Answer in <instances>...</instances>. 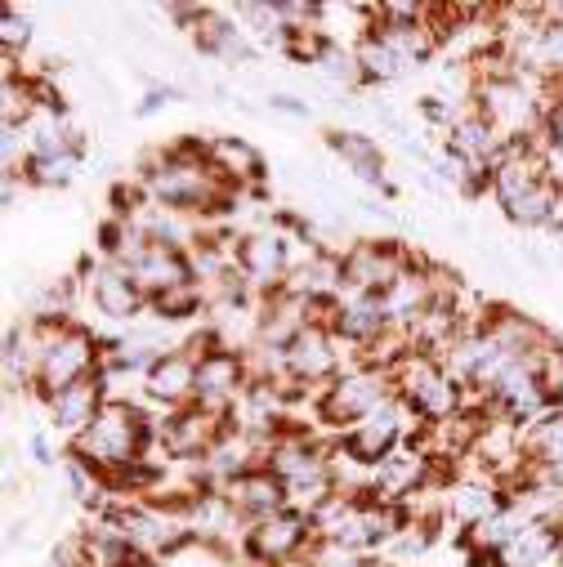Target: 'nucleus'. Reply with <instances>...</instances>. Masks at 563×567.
I'll return each mask as SVG.
<instances>
[{
    "label": "nucleus",
    "mask_w": 563,
    "mask_h": 567,
    "mask_svg": "<svg viewBox=\"0 0 563 567\" xmlns=\"http://www.w3.org/2000/svg\"><path fill=\"white\" fill-rule=\"evenodd\" d=\"M23 344L37 362V402L103 375V336L81 318L76 322L23 318Z\"/></svg>",
    "instance_id": "f257e3e1"
},
{
    "label": "nucleus",
    "mask_w": 563,
    "mask_h": 567,
    "mask_svg": "<svg viewBox=\"0 0 563 567\" xmlns=\"http://www.w3.org/2000/svg\"><path fill=\"white\" fill-rule=\"evenodd\" d=\"M157 420L162 415H149L139 402L130 398H108L99 420L90 430L63 447V456H76L85 461L99 478H112L116 470L144 461V456H157Z\"/></svg>",
    "instance_id": "f03ea898"
},
{
    "label": "nucleus",
    "mask_w": 563,
    "mask_h": 567,
    "mask_svg": "<svg viewBox=\"0 0 563 567\" xmlns=\"http://www.w3.org/2000/svg\"><path fill=\"white\" fill-rule=\"evenodd\" d=\"M398 398V384H393V371H380V367H362V362H349L318 398H314V424L323 434L340 439L345 430H354L358 420H367L371 411H380L385 402Z\"/></svg>",
    "instance_id": "7ed1b4c3"
},
{
    "label": "nucleus",
    "mask_w": 563,
    "mask_h": 567,
    "mask_svg": "<svg viewBox=\"0 0 563 567\" xmlns=\"http://www.w3.org/2000/svg\"><path fill=\"white\" fill-rule=\"evenodd\" d=\"M393 384H398V398L420 420H426V424L448 420V415H457V411L470 406V389L448 371V362L443 358H430V353H416V349L398 362Z\"/></svg>",
    "instance_id": "20e7f679"
},
{
    "label": "nucleus",
    "mask_w": 563,
    "mask_h": 567,
    "mask_svg": "<svg viewBox=\"0 0 563 567\" xmlns=\"http://www.w3.org/2000/svg\"><path fill=\"white\" fill-rule=\"evenodd\" d=\"M300 255H305V250H296V237H287L277 224L246 228V233H237V241H233V264H237V272L246 277V287L255 291V300L287 291V281H291Z\"/></svg>",
    "instance_id": "39448f33"
},
{
    "label": "nucleus",
    "mask_w": 563,
    "mask_h": 567,
    "mask_svg": "<svg viewBox=\"0 0 563 567\" xmlns=\"http://www.w3.org/2000/svg\"><path fill=\"white\" fill-rule=\"evenodd\" d=\"M420 424H426V420H420L402 398H393V402H385L380 411H371L367 420H358L354 430H345V434L336 439V447H340L336 461H345V465L371 474V470L385 465L393 452H402L407 434L420 430Z\"/></svg>",
    "instance_id": "423d86ee"
},
{
    "label": "nucleus",
    "mask_w": 563,
    "mask_h": 567,
    "mask_svg": "<svg viewBox=\"0 0 563 567\" xmlns=\"http://www.w3.org/2000/svg\"><path fill=\"white\" fill-rule=\"evenodd\" d=\"M233 415H219L202 402H188L180 411H166L157 420V456L171 465H202L228 434Z\"/></svg>",
    "instance_id": "0eeeda50"
},
{
    "label": "nucleus",
    "mask_w": 563,
    "mask_h": 567,
    "mask_svg": "<svg viewBox=\"0 0 563 567\" xmlns=\"http://www.w3.org/2000/svg\"><path fill=\"white\" fill-rule=\"evenodd\" d=\"M318 540V523L300 509H277L268 518L246 523L242 536V558L255 567H296L305 549Z\"/></svg>",
    "instance_id": "6e6552de"
},
{
    "label": "nucleus",
    "mask_w": 563,
    "mask_h": 567,
    "mask_svg": "<svg viewBox=\"0 0 563 567\" xmlns=\"http://www.w3.org/2000/svg\"><path fill=\"white\" fill-rule=\"evenodd\" d=\"M411 264L416 250L402 237H354V246L345 250V291L385 296Z\"/></svg>",
    "instance_id": "1a4fd4ad"
},
{
    "label": "nucleus",
    "mask_w": 563,
    "mask_h": 567,
    "mask_svg": "<svg viewBox=\"0 0 563 567\" xmlns=\"http://www.w3.org/2000/svg\"><path fill=\"white\" fill-rule=\"evenodd\" d=\"M354 362V353L340 344V336L327 322H314L309 331H300L287 349H282V367H287V380L300 384L305 393H323L345 367Z\"/></svg>",
    "instance_id": "9d476101"
},
{
    "label": "nucleus",
    "mask_w": 563,
    "mask_h": 567,
    "mask_svg": "<svg viewBox=\"0 0 563 567\" xmlns=\"http://www.w3.org/2000/svg\"><path fill=\"white\" fill-rule=\"evenodd\" d=\"M81 287H85V305L103 318V322H116V327H134L149 318V296L139 291V281L121 268V264H108V259H81Z\"/></svg>",
    "instance_id": "9b49d317"
},
{
    "label": "nucleus",
    "mask_w": 563,
    "mask_h": 567,
    "mask_svg": "<svg viewBox=\"0 0 563 567\" xmlns=\"http://www.w3.org/2000/svg\"><path fill=\"white\" fill-rule=\"evenodd\" d=\"M483 331L497 340V349L505 358L532 362V367L545 353V344L554 340V327H545L541 318H532V313H523L514 305H497V300H488V309H483Z\"/></svg>",
    "instance_id": "f8f14e48"
},
{
    "label": "nucleus",
    "mask_w": 563,
    "mask_h": 567,
    "mask_svg": "<svg viewBox=\"0 0 563 567\" xmlns=\"http://www.w3.org/2000/svg\"><path fill=\"white\" fill-rule=\"evenodd\" d=\"M327 327L340 336V344L358 358L362 349H371L376 340H385L389 331H393V318H389V309H385V300L380 296H354V291H345L331 309H327Z\"/></svg>",
    "instance_id": "ddd939ff"
},
{
    "label": "nucleus",
    "mask_w": 563,
    "mask_h": 567,
    "mask_svg": "<svg viewBox=\"0 0 563 567\" xmlns=\"http://www.w3.org/2000/svg\"><path fill=\"white\" fill-rule=\"evenodd\" d=\"M250 389V367H246V353L237 349H211L197 358V402L219 411V415H233V406L246 398Z\"/></svg>",
    "instance_id": "4468645a"
},
{
    "label": "nucleus",
    "mask_w": 563,
    "mask_h": 567,
    "mask_svg": "<svg viewBox=\"0 0 563 567\" xmlns=\"http://www.w3.org/2000/svg\"><path fill=\"white\" fill-rule=\"evenodd\" d=\"M112 398V389H108V380L103 375H94V380H81V384H72V389H63V393H54V398H45L41 406H45V424H50V434H59L63 439V447L68 443H76L90 424L99 420V411H103V402Z\"/></svg>",
    "instance_id": "2eb2a0df"
},
{
    "label": "nucleus",
    "mask_w": 563,
    "mask_h": 567,
    "mask_svg": "<svg viewBox=\"0 0 563 567\" xmlns=\"http://www.w3.org/2000/svg\"><path fill=\"white\" fill-rule=\"evenodd\" d=\"M287 291L309 300L318 313H327L340 296H345V255L331 250V246H305L291 281H287Z\"/></svg>",
    "instance_id": "dca6fc26"
},
{
    "label": "nucleus",
    "mask_w": 563,
    "mask_h": 567,
    "mask_svg": "<svg viewBox=\"0 0 563 567\" xmlns=\"http://www.w3.org/2000/svg\"><path fill=\"white\" fill-rule=\"evenodd\" d=\"M193 50L197 54H206V59H215V63H224V68H255L259 63V41L233 19V14H224V10H206V19L197 23V32H193Z\"/></svg>",
    "instance_id": "f3484780"
},
{
    "label": "nucleus",
    "mask_w": 563,
    "mask_h": 567,
    "mask_svg": "<svg viewBox=\"0 0 563 567\" xmlns=\"http://www.w3.org/2000/svg\"><path fill=\"white\" fill-rule=\"evenodd\" d=\"M323 144H327V153H331L358 184H367V188H376V193L389 184V157H385V148L376 144L367 130L331 125V130H323Z\"/></svg>",
    "instance_id": "a211bd4d"
},
{
    "label": "nucleus",
    "mask_w": 563,
    "mask_h": 567,
    "mask_svg": "<svg viewBox=\"0 0 563 567\" xmlns=\"http://www.w3.org/2000/svg\"><path fill=\"white\" fill-rule=\"evenodd\" d=\"M144 398L166 415V411H180V406H188V402H197V358L184 349V344H175V349H166L153 367H149V375H144Z\"/></svg>",
    "instance_id": "6ab92c4d"
},
{
    "label": "nucleus",
    "mask_w": 563,
    "mask_h": 567,
    "mask_svg": "<svg viewBox=\"0 0 563 567\" xmlns=\"http://www.w3.org/2000/svg\"><path fill=\"white\" fill-rule=\"evenodd\" d=\"M206 157L211 166L246 197V193H264V179H268V157L250 144V138L242 134H211V144H206Z\"/></svg>",
    "instance_id": "aec40b11"
},
{
    "label": "nucleus",
    "mask_w": 563,
    "mask_h": 567,
    "mask_svg": "<svg viewBox=\"0 0 563 567\" xmlns=\"http://www.w3.org/2000/svg\"><path fill=\"white\" fill-rule=\"evenodd\" d=\"M314 322H327V313H318L309 300H300L291 291H277V296L259 300V344H268V349H287Z\"/></svg>",
    "instance_id": "412c9836"
},
{
    "label": "nucleus",
    "mask_w": 563,
    "mask_h": 567,
    "mask_svg": "<svg viewBox=\"0 0 563 567\" xmlns=\"http://www.w3.org/2000/svg\"><path fill=\"white\" fill-rule=\"evenodd\" d=\"M125 272L139 281V291H144L149 300H157V296L184 287V281H197V272H193V255L180 250V246H166V241H153L149 255L139 259L134 268H125Z\"/></svg>",
    "instance_id": "4be33fe9"
},
{
    "label": "nucleus",
    "mask_w": 563,
    "mask_h": 567,
    "mask_svg": "<svg viewBox=\"0 0 563 567\" xmlns=\"http://www.w3.org/2000/svg\"><path fill=\"white\" fill-rule=\"evenodd\" d=\"M443 144L452 148V153H461V157H470V162H479V166H497L501 162V153H505V134L470 103V107H461L457 112V121L448 125V134H443Z\"/></svg>",
    "instance_id": "5701e85b"
},
{
    "label": "nucleus",
    "mask_w": 563,
    "mask_h": 567,
    "mask_svg": "<svg viewBox=\"0 0 563 567\" xmlns=\"http://www.w3.org/2000/svg\"><path fill=\"white\" fill-rule=\"evenodd\" d=\"M224 496H228V505H233L246 523L268 518V514H277V509H291V505H287V483H282L268 465H259V470L233 478V483L224 487Z\"/></svg>",
    "instance_id": "b1692460"
},
{
    "label": "nucleus",
    "mask_w": 563,
    "mask_h": 567,
    "mask_svg": "<svg viewBox=\"0 0 563 567\" xmlns=\"http://www.w3.org/2000/svg\"><path fill=\"white\" fill-rule=\"evenodd\" d=\"M358 68H362V90H380V85H393V81H402L407 72H411V63L380 37V28L371 32V37H362L358 45Z\"/></svg>",
    "instance_id": "393cba45"
},
{
    "label": "nucleus",
    "mask_w": 563,
    "mask_h": 567,
    "mask_svg": "<svg viewBox=\"0 0 563 567\" xmlns=\"http://www.w3.org/2000/svg\"><path fill=\"white\" fill-rule=\"evenodd\" d=\"M206 313H211V296L202 281H184V287L149 300V318H157L166 327H193V322H206Z\"/></svg>",
    "instance_id": "a878e982"
},
{
    "label": "nucleus",
    "mask_w": 563,
    "mask_h": 567,
    "mask_svg": "<svg viewBox=\"0 0 563 567\" xmlns=\"http://www.w3.org/2000/svg\"><path fill=\"white\" fill-rule=\"evenodd\" d=\"M162 567H242V549L224 545V540H211V536H184L166 558H157Z\"/></svg>",
    "instance_id": "bb28decb"
},
{
    "label": "nucleus",
    "mask_w": 563,
    "mask_h": 567,
    "mask_svg": "<svg viewBox=\"0 0 563 567\" xmlns=\"http://www.w3.org/2000/svg\"><path fill=\"white\" fill-rule=\"evenodd\" d=\"M76 171H81V157H76V153H63V157H32V162L23 166V184L37 188V193H63V188H72Z\"/></svg>",
    "instance_id": "cd10ccee"
},
{
    "label": "nucleus",
    "mask_w": 563,
    "mask_h": 567,
    "mask_svg": "<svg viewBox=\"0 0 563 567\" xmlns=\"http://www.w3.org/2000/svg\"><path fill=\"white\" fill-rule=\"evenodd\" d=\"M554 197H559V188H554V184H541V188H532L528 197H519L514 206H505L501 215H505L514 228H523V233H536V228L550 233V224H554Z\"/></svg>",
    "instance_id": "c85d7f7f"
},
{
    "label": "nucleus",
    "mask_w": 563,
    "mask_h": 567,
    "mask_svg": "<svg viewBox=\"0 0 563 567\" xmlns=\"http://www.w3.org/2000/svg\"><path fill=\"white\" fill-rule=\"evenodd\" d=\"M32 14H23L19 6H0V54L6 59H23L32 50Z\"/></svg>",
    "instance_id": "c756f323"
},
{
    "label": "nucleus",
    "mask_w": 563,
    "mask_h": 567,
    "mask_svg": "<svg viewBox=\"0 0 563 567\" xmlns=\"http://www.w3.org/2000/svg\"><path fill=\"white\" fill-rule=\"evenodd\" d=\"M536 380H541L545 406H550V411H563V336H559V331H554V340L545 344V353L536 358Z\"/></svg>",
    "instance_id": "7c9ffc66"
},
{
    "label": "nucleus",
    "mask_w": 563,
    "mask_h": 567,
    "mask_svg": "<svg viewBox=\"0 0 563 567\" xmlns=\"http://www.w3.org/2000/svg\"><path fill=\"white\" fill-rule=\"evenodd\" d=\"M264 107H268V112H282V116H300V121L314 116V103L300 99V94H291V90H268V94H264Z\"/></svg>",
    "instance_id": "2f4dec72"
},
{
    "label": "nucleus",
    "mask_w": 563,
    "mask_h": 567,
    "mask_svg": "<svg viewBox=\"0 0 563 567\" xmlns=\"http://www.w3.org/2000/svg\"><path fill=\"white\" fill-rule=\"evenodd\" d=\"M550 233H563V188L554 197V224H550Z\"/></svg>",
    "instance_id": "473e14b6"
}]
</instances>
